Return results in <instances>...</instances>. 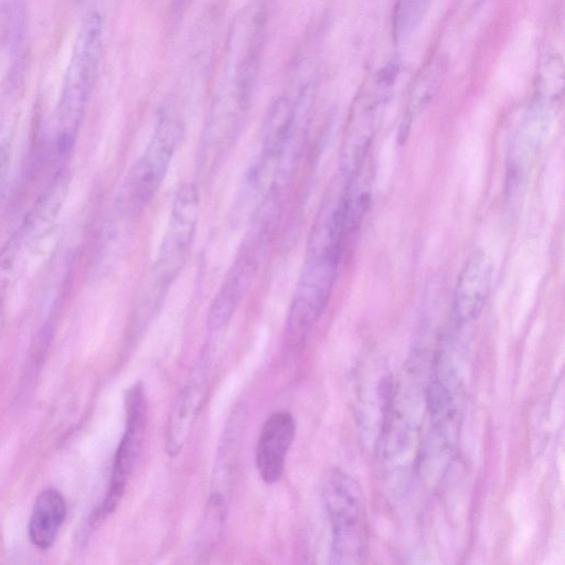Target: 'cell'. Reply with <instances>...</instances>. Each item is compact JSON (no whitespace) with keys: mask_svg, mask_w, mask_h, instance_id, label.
<instances>
[{"mask_svg":"<svg viewBox=\"0 0 565 565\" xmlns=\"http://www.w3.org/2000/svg\"><path fill=\"white\" fill-rule=\"evenodd\" d=\"M321 495L331 526L330 563L361 564L369 553L370 526L363 491L347 472L329 469Z\"/></svg>","mask_w":565,"mask_h":565,"instance_id":"cell-1","label":"cell"},{"mask_svg":"<svg viewBox=\"0 0 565 565\" xmlns=\"http://www.w3.org/2000/svg\"><path fill=\"white\" fill-rule=\"evenodd\" d=\"M184 136L182 120L163 114L140 158L128 171L120 194V209L129 216L140 215L160 189L172 158Z\"/></svg>","mask_w":565,"mask_h":565,"instance_id":"cell-2","label":"cell"},{"mask_svg":"<svg viewBox=\"0 0 565 565\" xmlns=\"http://www.w3.org/2000/svg\"><path fill=\"white\" fill-rule=\"evenodd\" d=\"M102 43V19L98 13L92 12L79 28L56 108L63 141L68 140L83 117L98 72Z\"/></svg>","mask_w":565,"mask_h":565,"instance_id":"cell-3","label":"cell"},{"mask_svg":"<svg viewBox=\"0 0 565 565\" xmlns=\"http://www.w3.org/2000/svg\"><path fill=\"white\" fill-rule=\"evenodd\" d=\"M340 255L308 253L285 323L289 347L301 344L323 313L337 279Z\"/></svg>","mask_w":565,"mask_h":565,"instance_id":"cell-4","label":"cell"},{"mask_svg":"<svg viewBox=\"0 0 565 565\" xmlns=\"http://www.w3.org/2000/svg\"><path fill=\"white\" fill-rule=\"evenodd\" d=\"M200 195L194 183H183L175 192L169 222L152 269L153 281L167 289L181 271L194 238Z\"/></svg>","mask_w":565,"mask_h":565,"instance_id":"cell-5","label":"cell"},{"mask_svg":"<svg viewBox=\"0 0 565 565\" xmlns=\"http://www.w3.org/2000/svg\"><path fill=\"white\" fill-rule=\"evenodd\" d=\"M126 427L117 447L108 491L99 509L94 513V521H99L119 504L127 481L140 454L147 419V399L143 385L135 383L125 397Z\"/></svg>","mask_w":565,"mask_h":565,"instance_id":"cell-6","label":"cell"},{"mask_svg":"<svg viewBox=\"0 0 565 565\" xmlns=\"http://www.w3.org/2000/svg\"><path fill=\"white\" fill-rule=\"evenodd\" d=\"M215 360L213 349L206 347L171 407L164 436V449L171 457L182 450L191 433L210 388Z\"/></svg>","mask_w":565,"mask_h":565,"instance_id":"cell-7","label":"cell"},{"mask_svg":"<svg viewBox=\"0 0 565 565\" xmlns=\"http://www.w3.org/2000/svg\"><path fill=\"white\" fill-rule=\"evenodd\" d=\"M266 245L265 239L250 234L242 244L210 306L206 326L211 332H218L232 319L255 277Z\"/></svg>","mask_w":565,"mask_h":565,"instance_id":"cell-8","label":"cell"},{"mask_svg":"<svg viewBox=\"0 0 565 565\" xmlns=\"http://www.w3.org/2000/svg\"><path fill=\"white\" fill-rule=\"evenodd\" d=\"M355 414L369 443L379 444L393 395L392 379L382 363L361 366Z\"/></svg>","mask_w":565,"mask_h":565,"instance_id":"cell-9","label":"cell"},{"mask_svg":"<svg viewBox=\"0 0 565 565\" xmlns=\"http://www.w3.org/2000/svg\"><path fill=\"white\" fill-rule=\"evenodd\" d=\"M383 85L384 81H379L377 87L364 93L352 110L341 152L342 171L347 177L365 162L385 96Z\"/></svg>","mask_w":565,"mask_h":565,"instance_id":"cell-10","label":"cell"},{"mask_svg":"<svg viewBox=\"0 0 565 565\" xmlns=\"http://www.w3.org/2000/svg\"><path fill=\"white\" fill-rule=\"evenodd\" d=\"M493 264L476 248L465 260L454 290L452 315L458 324L475 321L484 308L492 284Z\"/></svg>","mask_w":565,"mask_h":565,"instance_id":"cell-11","label":"cell"},{"mask_svg":"<svg viewBox=\"0 0 565 565\" xmlns=\"http://www.w3.org/2000/svg\"><path fill=\"white\" fill-rule=\"evenodd\" d=\"M295 433V419L288 412L273 413L265 420L256 447V466L266 483H275L281 477Z\"/></svg>","mask_w":565,"mask_h":565,"instance_id":"cell-12","label":"cell"},{"mask_svg":"<svg viewBox=\"0 0 565 565\" xmlns=\"http://www.w3.org/2000/svg\"><path fill=\"white\" fill-rule=\"evenodd\" d=\"M246 419V407L243 404L236 405L227 418L216 450L210 493L226 500L238 459Z\"/></svg>","mask_w":565,"mask_h":565,"instance_id":"cell-13","label":"cell"},{"mask_svg":"<svg viewBox=\"0 0 565 565\" xmlns=\"http://www.w3.org/2000/svg\"><path fill=\"white\" fill-rule=\"evenodd\" d=\"M66 515V502L60 491L43 490L36 498L29 522V536L39 548L53 544Z\"/></svg>","mask_w":565,"mask_h":565,"instance_id":"cell-14","label":"cell"},{"mask_svg":"<svg viewBox=\"0 0 565 565\" xmlns=\"http://www.w3.org/2000/svg\"><path fill=\"white\" fill-rule=\"evenodd\" d=\"M26 24V0H0V44L14 56L22 54Z\"/></svg>","mask_w":565,"mask_h":565,"instance_id":"cell-15","label":"cell"},{"mask_svg":"<svg viewBox=\"0 0 565 565\" xmlns=\"http://www.w3.org/2000/svg\"><path fill=\"white\" fill-rule=\"evenodd\" d=\"M227 511V500L223 497L211 494L206 508L199 524L198 547L200 551H209L221 537Z\"/></svg>","mask_w":565,"mask_h":565,"instance_id":"cell-16","label":"cell"},{"mask_svg":"<svg viewBox=\"0 0 565 565\" xmlns=\"http://www.w3.org/2000/svg\"><path fill=\"white\" fill-rule=\"evenodd\" d=\"M440 71L441 67L439 64H431L430 67L423 72L411 98L408 119L413 118L414 114H416L423 105L429 100L431 93L436 89L437 81L440 78Z\"/></svg>","mask_w":565,"mask_h":565,"instance_id":"cell-17","label":"cell"},{"mask_svg":"<svg viewBox=\"0 0 565 565\" xmlns=\"http://www.w3.org/2000/svg\"><path fill=\"white\" fill-rule=\"evenodd\" d=\"M431 0H399L395 18L404 26L413 28L422 19Z\"/></svg>","mask_w":565,"mask_h":565,"instance_id":"cell-18","label":"cell"},{"mask_svg":"<svg viewBox=\"0 0 565 565\" xmlns=\"http://www.w3.org/2000/svg\"><path fill=\"white\" fill-rule=\"evenodd\" d=\"M390 407H391V408H394V409H396V411H398V412H401V413H403V412H402V411H399L398 408H396V407L392 406V405H391V403H390ZM419 415H422V414H418V415H408V416L406 417V419H407L408 422H411V419L418 420V418H416V417H418ZM405 416H406V415L403 413V417H405Z\"/></svg>","mask_w":565,"mask_h":565,"instance_id":"cell-19","label":"cell"},{"mask_svg":"<svg viewBox=\"0 0 565 565\" xmlns=\"http://www.w3.org/2000/svg\"><path fill=\"white\" fill-rule=\"evenodd\" d=\"M0 330H1V316H0Z\"/></svg>","mask_w":565,"mask_h":565,"instance_id":"cell-20","label":"cell"}]
</instances>
